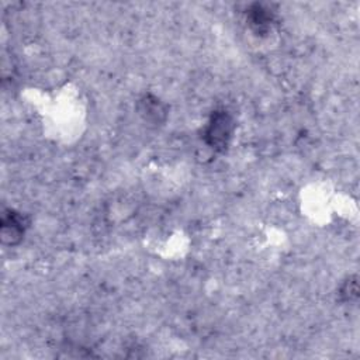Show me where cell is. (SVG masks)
<instances>
[{"label": "cell", "mask_w": 360, "mask_h": 360, "mask_svg": "<svg viewBox=\"0 0 360 360\" xmlns=\"http://www.w3.org/2000/svg\"><path fill=\"white\" fill-rule=\"evenodd\" d=\"M234 133V120L227 112L218 110L213 113L204 131V141L214 151L222 152L228 148Z\"/></svg>", "instance_id": "cell-1"}, {"label": "cell", "mask_w": 360, "mask_h": 360, "mask_svg": "<svg viewBox=\"0 0 360 360\" xmlns=\"http://www.w3.org/2000/svg\"><path fill=\"white\" fill-rule=\"evenodd\" d=\"M25 231V221L24 218L13 211L9 210L2 216V224H0V237H2L3 244L6 245H16L21 241Z\"/></svg>", "instance_id": "cell-2"}, {"label": "cell", "mask_w": 360, "mask_h": 360, "mask_svg": "<svg viewBox=\"0 0 360 360\" xmlns=\"http://www.w3.org/2000/svg\"><path fill=\"white\" fill-rule=\"evenodd\" d=\"M140 114L145 121L158 124L165 120L166 109L159 99L148 94L140 100Z\"/></svg>", "instance_id": "cell-3"}, {"label": "cell", "mask_w": 360, "mask_h": 360, "mask_svg": "<svg viewBox=\"0 0 360 360\" xmlns=\"http://www.w3.org/2000/svg\"><path fill=\"white\" fill-rule=\"evenodd\" d=\"M249 23L253 30L263 31L272 23V13H269V10L262 5H255L249 10Z\"/></svg>", "instance_id": "cell-4"}, {"label": "cell", "mask_w": 360, "mask_h": 360, "mask_svg": "<svg viewBox=\"0 0 360 360\" xmlns=\"http://www.w3.org/2000/svg\"><path fill=\"white\" fill-rule=\"evenodd\" d=\"M357 279L356 277H349L346 280V283L344 285V287L341 289V296L345 301H355L357 298Z\"/></svg>", "instance_id": "cell-5"}]
</instances>
